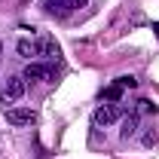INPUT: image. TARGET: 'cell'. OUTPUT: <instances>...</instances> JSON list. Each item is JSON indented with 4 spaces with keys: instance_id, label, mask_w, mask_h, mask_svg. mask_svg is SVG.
<instances>
[{
    "instance_id": "1",
    "label": "cell",
    "mask_w": 159,
    "mask_h": 159,
    "mask_svg": "<svg viewBox=\"0 0 159 159\" xmlns=\"http://www.w3.org/2000/svg\"><path fill=\"white\" fill-rule=\"evenodd\" d=\"M21 77H25V83L28 80L31 83H52L55 80V64H37V61H31Z\"/></svg>"
},
{
    "instance_id": "2",
    "label": "cell",
    "mask_w": 159,
    "mask_h": 159,
    "mask_svg": "<svg viewBox=\"0 0 159 159\" xmlns=\"http://www.w3.org/2000/svg\"><path fill=\"white\" fill-rule=\"evenodd\" d=\"M25 89H28L25 77H9L6 86H3V92H0V101H3V104H16V101L25 95Z\"/></svg>"
},
{
    "instance_id": "3",
    "label": "cell",
    "mask_w": 159,
    "mask_h": 159,
    "mask_svg": "<svg viewBox=\"0 0 159 159\" xmlns=\"http://www.w3.org/2000/svg\"><path fill=\"white\" fill-rule=\"evenodd\" d=\"M119 116H122V110H119L116 104H101L98 110H95V125H98V129H107V125H113Z\"/></svg>"
},
{
    "instance_id": "4",
    "label": "cell",
    "mask_w": 159,
    "mask_h": 159,
    "mask_svg": "<svg viewBox=\"0 0 159 159\" xmlns=\"http://www.w3.org/2000/svg\"><path fill=\"white\" fill-rule=\"evenodd\" d=\"M34 119H37V113L31 107H9L6 110V122L9 125H31Z\"/></svg>"
},
{
    "instance_id": "5",
    "label": "cell",
    "mask_w": 159,
    "mask_h": 159,
    "mask_svg": "<svg viewBox=\"0 0 159 159\" xmlns=\"http://www.w3.org/2000/svg\"><path fill=\"white\" fill-rule=\"evenodd\" d=\"M43 6H46L49 12L67 16V12H74V9H80V6H86V0H43Z\"/></svg>"
},
{
    "instance_id": "6",
    "label": "cell",
    "mask_w": 159,
    "mask_h": 159,
    "mask_svg": "<svg viewBox=\"0 0 159 159\" xmlns=\"http://www.w3.org/2000/svg\"><path fill=\"white\" fill-rule=\"evenodd\" d=\"M135 132H138V116L132 113V116H125V119H122V129H119V135H122V138H132Z\"/></svg>"
},
{
    "instance_id": "7",
    "label": "cell",
    "mask_w": 159,
    "mask_h": 159,
    "mask_svg": "<svg viewBox=\"0 0 159 159\" xmlns=\"http://www.w3.org/2000/svg\"><path fill=\"white\" fill-rule=\"evenodd\" d=\"M16 49H19L21 58H31V55H37V43H34V40H19V46H16Z\"/></svg>"
},
{
    "instance_id": "8",
    "label": "cell",
    "mask_w": 159,
    "mask_h": 159,
    "mask_svg": "<svg viewBox=\"0 0 159 159\" xmlns=\"http://www.w3.org/2000/svg\"><path fill=\"white\" fill-rule=\"evenodd\" d=\"M122 92H125V89H122L119 83H113V86H107V89H104V101H110V104H113V101L122 98Z\"/></svg>"
},
{
    "instance_id": "9",
    "label": "cell",
    "mask_w": 159,
    "mask_h": 159,
    "mask_svg": "<svg viewBox=\"0 0 159 159\" xmlns=\"http://www.w3.org/2000/svg\"><path fill=\"white\" fill-rule=\"evenodd\" d=\"M37 52H46V55H58V46H55L52 40H46L43 46H37Z\"/></svg>"
},
{
    "instance_id": "10",
    "label": "cell",
    "mask_w": 159,
    "mask_h": 159,
    "mask_svg": "<svg viewBox=\"0 0 159 159\" xmlns=\"http://www.w3.org/2000/svg\"><path fill=\"white\" fill-rule=\"evenodd\" d=\"M138 110H141V113H156V104H153V101H147V98H141V101H138Z\"/></svg>"
},
{
    "instance_id": "11",
    "label": "cell",
    "mask_w": 159,
    "mask_h": 159,
    "mask_svg": "<svg viewBox=\"0 0 159 159\" xmlns=\"http://www.w3.org/2000/svg\"><path fill=\"white\" fill-rule=\"evenodd\" d=\"M156 141H159V135L150 129V132H144V147H156Z\"/></svg>"
},
{
    "instance_id": "12",
    "label": "cell",
    "mask_w": 159,
    "mask_h": 159,
    "mask_svg": "<svg viewBox=\"0 0 159 159\" xmlns=\"http://www.w3.org/2000/svg\"><path fill=\"white\" fill-rule=\"evenodd\" d=\"M116 83L122 86V89H135V86H138V80H135V77H119Z\"/></svg>"
},
{
    "instance_id": "13",
    "label": "cell",
    "mask_w": 159,
    "mask_h": 159,
    "mask_svg": "<svg viewBox=\"0 0 159 159\" xmlns=\"http://www.w3.org/2000/svg\"><path fill=\"white\" fill-rule=\"evenodd\" d=\"M156 31H159V25H156Z\"/></svg>"
},
{
    "instance_id": "14",
    "label": "cell",
    "mask_w": 159,
    "mask_h": 159,
    "mask_svg": "<svg viewBox=\"0 0 159 159\" xmlns=\"http://www.w3.org/2000/svg\"><path fill=\"white\" fill-rule=\"evenodd\" d=\"M0 49H3V46H0Z\"/></svg>"
}]
</instances>
